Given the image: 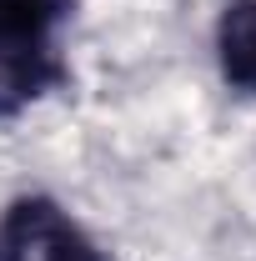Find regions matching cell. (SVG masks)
<instances>
[{"instance_id":"obj_1","label":"cell","mask_w":256,"mask_h":261,"mask_svg":"<svg viewBox=\"0 0 256 261\" xmlns=\"http://www.w3.org/2000/svg\"><path fill=\"white\" fill-rule=\"evenodd\" d=\"M0 261H106L56 201L25 196L0 216Z\"/></svg>"},{"instance_id":"obj_2","label":"cell","mask_w":256,"mask_h":261,"mask_svg":"<svg viewBox=\"0 0 256 261\" xmlns=\"http://www.w3.org/2000/svg\"><path fill=\"white\" fill-rule=\"evenodd\" d=\"M75 0H0V50L56 56V31L70 20Z\"/></svg>"},{"instance_id":"obj_3","label":"cell","mask_w":256,"mask_h":261,"mask_svg":"<svg viewBox=\"0 0 256 261\" xmlns=\"http://www.w3.org/2000/svg\"><path fill=\"white\" fill-rule=\"evenodd\" d=\"M216 56H221V75L231 86H241L256 96V0H231L216 25Z\"/></svg>"}]
</instances>
